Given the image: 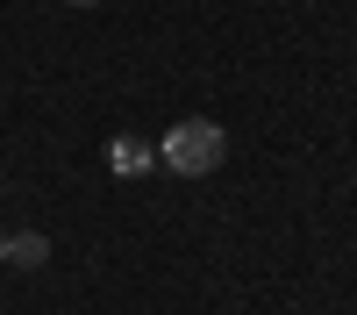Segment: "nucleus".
Segmentation results:
<instances>
[{
  "mask_svg": "<svg viewBox=\"0 0 357 315\" xmlns=\"http://www.w3.org/2000/svg\"><path fill=\"white\" fill-rule=\"evenodd\" d=\"M72 8H93V0H72Z\"/></svg>",
  "mask_w": 357,
  "mask_h": 315,
  "instance_id": "obj_5",
  "label": "nucleus"
},
{
  "mask_svg": "<svg viewBox=\"0 0 357 315\" xmlns=\"http://www.w3.org/2000/svg\"><path fill=\"white\" fill-rule=\"evenodd\" d=\"M107 165L122 172V180H143V172L158 165V143H143V136H114V143H107Z\"/></svg>",
  "mask_w": 357,
  "mask_h": 315,
  "instance_id": "obj_2",
  "label": "nucleus"
},
{
  "mask_svg": "<svg viewBox=\"0 0 357 315\" xmlns=\"http://www.w3.org/2000/svg\"><path fill=\"white\" fill-rule=\"evenodd\" d=\"M43 258H50L43 237H8V265H43Z\"/></svg>",
  "mask_w": 357,
  "mask_h": 315,
  "instance_id": "obj_3",
  "label": "nucleus"
},
{
  "mask_svg": "<svg viewBox=\"0 0 357 315\" xmlns=\"http://www.w3.org/2000/svg\"><path fill=\"white\" fill-rule=\"evenodd\" d=\"M0 265H8V237H0Z\"/></svg>",
  "mask_w": 357,
  "mask_h": 315,
  "instance_id": "obj_4",
  "label": "nucleus"
},
{
  "mask_svg": "<svg viewBox=\"0 0 357 315\" xmlns=\"http://www.w3.org/2000/svg\"><path fill=\"white\" fill-rule=\"evenodd\" d=\"M222 158H229V136H222V122H207V115H193V122H172L165 143H158V165L178 172V180H207Z\"/></svg>",
  "mask_w": 357,
  "mask_h": 315,
  "instance_id": "obj_1",
  "label": "nucleus"
}]
</instances>
